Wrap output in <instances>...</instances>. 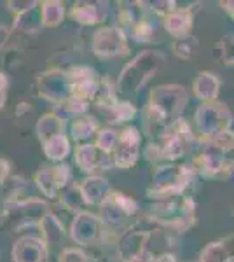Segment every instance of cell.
I'll return each instance as SVG.
<instances>
[{"mask_svg":"<svg viewBox=\"0 0 234 262\" xmlns=\"http://www.w3.org/2000/svg\"><path fill=\"white\" fill-rule=\"evenodd\" d=\"M190 25H193V16L189 11H175L169 12L164 18V27L172 35L178 37V39H184L189 32Z\"/></svg>","mask_w":234,"mask_h":262,"instance_id":"2e32d148","label":"cell"},{"mask_svg":"<svg viewBox=\"0 0 234 262\" xmlns=\"http://www.w3.org/2000/svg\"><path fill=\"white\" fill-rule=\"evenodd\" d=\"M39 91L51 101L63 103L72 96L69 74H63L61 70H49L39 77Z\"/></svg>","mask_w":234,"mask_h":262,"instance_id":"8992f818","label":"cell"},{"mask_svg":"<svg viewBox=\"0 0 234 262\" xmlns=\"http://www.w3.org/2000/svg\"><path fill=\"white\" fill-rule=\"evenodd\" d=\"M9 170H11L9 163H7L6 159H0V184H2V182L7 179V175H9Z\"/></svg>","mask_w":234,"mask_h":262,"instance_id":"4dcf8cb0","label":"cell"},{"mask_svg":"<svg viewBox=\"0 0 234 262\" xmlns=\"http://www.w3.org/2000/svg\"><path fill=\"white\" fill-rule=\"evenodd\" d=\"M219 79L214 74H208V72H203L194 82V91L201 100H214L217 93H219Z\"/></svg>","mask_w":234,"mask_h":262,"instance_id":"d6986e66","label":"cell"},{"mask_svg":"<svg viewBox=\"0 0 234 262\" xmlns=\"http://www.w3.org/2000/svg\"><path fill=\"white\" fill-rule=\"evenodd\" d=\"M65 9L61 2H44L42 4V23L48 27H54L63 19Z\"/></svg>","mask_w":234,"mask_h":262,"instance_id":"603a6c76","label":"cell"},{"mask_svg":"<svg viewBox=\"0 0 234 262\" xmlns=\"http://www.w3.org/2000/svg\"><path fill=\"white\" fill-rule=\"evenodd\" d=\"M187 103V93L180 86H161L151 96V117L157 124L169 126Z\"/></svg>","mask_w":234,"mask_h":262,"instance_id":"6da1fadb","label":"cell"},{"mask_svg":"<svg viewBox=\"0 0 234 262\" xmlns=\"http://www.w3.org/2000/svg\"><path fill=\"white\" fill-rule=\"evenodd\" d=\"M190 140H193L190 129L187 128V124L184 121L177 119L164 129L163 143H161L159 147L156 145L157 154H159V158L177 159V158H180V156H184V152L187 150V145H189Z\"/></svg>","mask_w":234,"mask_h":262,"instance_id":"5b68a950","label":"cell"},{"mask_svg":"<svg viewBox=\"0 0 234 262\" xmlns=\"http://www.w3.org/2000/svg\"><path fill=\"white\" fill-rule=\"evenodd\" d=\"M93 49H95L98 56H103V58L119 56V54L127 51L126 35L119 28H101L95 35Z\"/></svg>","mask_w":234,"mask_h":262,"instance_id":"52a82bcc","label":"cell"},{"mask_svg":"<svg viewBox=\"0 0 234 262\" xmlns=\"http://www.w3.org/2000/svg\"><path fill=\"white\" fill-rule=\"evenodd\" d=\"M148 232H130L119 243V255L124 262H143L145 260V245Z\"/></svg>","mask_w":234,"mask_h":262,"instance_id":"7c38bea8","label":"cell"},{"mask_svg":"<svg viewBox=\"0 0 234 262\" xmlns=\"http://www.w3.org/2000/svg\"><path fill=\"white\" fill-rule=\"evenodd\" d=\"M37 185H39V189L42 192L46 194V196L49 198H54L59 189L58 182H56V177H54V171L53 168H44V170H40L37 173Z\"/></svg>","mask_w":234,"mask_h":262,"instance_id":"7402d4cb","label":"cell"},{"mask_svg":"<svg viewBox=\"0 0 234 262\" xmlns=\"http://www.w3.org/2000/svg\"><path fill=\"white\" fill-rule=\"evenodd\" d=\"M42 7H39V4L35 2V6L30 7L25 12L18 14L16 18V28L23 32H35L42 27Z\"/></svg>","mask_w":234,"mask_h":262,"instance_id":"ffe728a7","label":"cell"},{"mask_svg":"<svg viewBox=\"0 0 234 262\" xmlns=\"http://www.w3.org/2000/svg\"><path fill=\"white\" fill-rule=\"evenodd\" d=\"M109 121L121 122V121H130L135 116V108L131 107V103H116L114 107L107 108Z\"/></svg>","mask_w":234,"mask_h":262,"instance_id":"4316f807","label":"cell"},{"mask_svg":"<svg viewBox=\"0 0 234 262\" xmlns=\"http://www.w3.org/2000/svg\"><path fill=\"white\" fill-rule=\"evenodd\" d=\"M135 212H137L135 201L119 192H110V196L101 203V219L110 226L112 224L117 226V224L124 222V219H127Z\"/></svg>","mask_w":234,"mask_h":262,"instance_id":"9c48e42d","label":"cell"},{"mask_svg":"<svg viewBox=\"0 0 234 262\" xmlns=\"http://www.w3.org/2000/svg\"><path fill=\"white\" fill-rule=\"evenodd\" d=\"M222 6H225V9L234 16V2H225V4H222Z\"/></svg>","mask_w":234,"mask_h":262,"instance_id":"836d02e7","label":"cell"},{"mask_svg":"<svg viewBox=\"0 0 234 262\" xmlns=\"http://www.w3.org/2000/svg\"><path fill=\"white\" fill-rule=\"evenodd\" d=\"M190 177H193V171L187 166H177V164L163 166L156 171L152 179V192L157 196H175L184 191Z\"/></svg>","mask_w":234,"mask_h":262,"instance_id":"277c9868","label":"cell"},{"mask_svg":"<svg viewBox=\"0 0 234 262\" xmlns=\"http://www.w3.org/2000/svg\"><path fill=\"white\" fill-rule=\"evenodd\" d=\"M107 4L103 2H77L72 11V16L82 25H93L103 21L107 16Z\"/></svg>","mask_w":234,"mask_h":262,"instance_id":"9a60e30c","label":"cell"},{"mask_svg":"<svg viewBox=\"0 0 234 262\" xmlns=\"http://www.w3.org/2000/svg\"><path fill=\"white\" fill-rule=\"evenodd\" d=\"M6 95H7V77L4 74H0V108L4 107Z\"/></svg>","mask_w":234,"mask_h":262,"instance_id":"f546056e","label":"cell"},{"mask_svg":"<svg viewBox=\"0 0 234 262\" xmlns=\"http://www.w3.org/2000/svg\"><path fill=\"white\" fill-rule=\"evenodd\" d=\"M44 152L49 159L53 161H61L67 158V154L70 152V143L69 138L65 135H58V137L51 138L49 142L44 143Z\"/></svg>","mask_w":234,"mask_h":262,"instance_id":"44dd1931","label":"cell"},{"mask_svg":"<svg viewBox=\"0 0 234 262\" xmlns=\"http://www.w3.org/2000/svg\"><path fill=\"white\" fill-rule=\"evenodd\" d=\"M208 143L217 147V149L224 150V152L231 150V149H234V133L227 129V131H224V133L217 135L214 138H208Z\"/></svg>","mask_w":234,"mask_h":262,"instance_id":"83f0119b","label":"cell"},{"mask_svg":"<svg viewBox=\"0 0 234 262\" xmlns=\"http://www.w3.org/2000/svg\"><path fill=\"white\" fill-rule=\"evenodd\" d=\"M229 260H231V257H229V252L224 247V243L208 245L201 253V262H229Z\"/></svg>","mask_w":234,"mask_h":262,"instance_id":"cb8c5ba5","label":"cell"},{"mask_svg":"<svg viewBox=\"0 0 234 262\" xmlns=\"http://www.w3.org/2000/svg\"><path fill=\"white\" fill-rule=\"evenodd\" d=\"M63 131H65V122L61 117L53 116V114L40 117V121L37 122V135H39L42 143L49 142L51 138L58 137V135H63Z\"/></svg>","mask_w":234,"mask_h":262,"instance_id":"e0dca14e","label":"cell"},{"mask_svg":"<svg viewBox=\"0 0 234 262\" xmlns=\"http://www.w3.org/2000/svg\"><path fill=\"white\" fill-rule=\"evenodd\" d=\"M12 262H48L46 242L35 236H25L12 247Z\"/></svg>","mask_w":234,"mask_h":262,"instance_id":"8fae6325","label":"cell"},{"mask_svg":"<svg viewBox=\"0 0 234 262\" xmlns=\"http://www.w3.org/2000/svg\"><path fill=\"white\" fill-rule=\"evenodd\" d=\"M101 154H105V152L98 150L96 147H93V145H80L77 152H75V158H77V163L82 170L95 171L96 168L103 166V163H101Z\"/></svg>","mask_w":234,"mask_h":262,"instance_id":"ac0fdd59","label":"cell"},{"mask_svg":"<svg viewBox=\"0 0 234 262\" xmlns=\"http://www.w3.org/2000/svg\"><path fill=\"white\" fill-rule=\"evenodd\" d=\"M227 166V159L224 156V150L217 149V147L208 143L206 150L201 156H198L196 159V168L199 173H205V175H220L222 171H225Z\"/></svg>","mask_w":234,"mask_h":262,"instance_id":"5bb4252c","label":"cell"},{"mask_svg":"<svg viewBox=\"0 0 234 262\" xmlns=\"http://www.w3.org/2000/svg\"><path fill=\"white\" fill-rule=\"evenodd\" d=\"M70 236L79 245H95L101 236V221L91 213H79L70 227Z\"/></svg>","mask_w":234,"mask_h":262,"instance_id":"30bf717a","label":"cell"},{"mask_svg":"<svg viewBox=\"0 0 234 262\" xmlns=\"http://www.w3.org/2000/svg\"><path fill=\"white\" fill-rule=\"evenodd\" d=\"M114 152V163L121 168H130L137 163L140 154V133L135 128H127L119 135V142Z\"/></svg>","mask_w":234,"mask_h":262,"instance_id":"ba28073f","label":"cell"},{"mask_svg":"<svg viewBox=\"0 0 234 262\" xmlns=\"http://www.w3.org/2000/svg\"><path fill=\"white\" fill-rule=\"evenodd\" d=\"M154 262H175V259H173L172 255H161V257H157Z\"/></svg>","mask_w":234,"mask_h":262,"instance_id":"d6a6232c","label":"cell"},{"mask_svg":"<svg viewBox=\"0 0 234 262\" xmlns=\"http://www.w3.org/2000/svg\"><path fill=\"white\" fill-rule=\"evenodd\" d=\"M96 128L98 124L93 121V117H80V119L74 121V124H72V137L77 138V140L88 138Z\"/></svg>","mask_w":234,"mask_h":262,"instance_id":"d4e9b609","label":"cell"},{"mask_svg":"<svg viewBox=\"0 0 234 262\" xmlns=\"http://www.w3.org/2000/svg\"><path fill=\"white\" fill-rule=\"evenodd\" d=\"M163 60V54L156 53V51L142 53L122 70L117 82V90L121 93H135L138 88L143 86V82L151 79L152 74H156Z\"/></svg>","mask_w":234,"mask_h":262,"instance_id":"7a4b0ae2","label":"cell"},{"mask_svg":"<svg viewBox=\"0 0 234 262\" xmlns=\"http://www.w3.org/2000/svg\"><path fill=\"white\" fill-rule=\"evenodd\" d=\"M196 124H198L199 133H203V137L208 140V138H214L229 129L231 114L227 112L224 105L208 101L196 112Z\"/></svg>","mask_w":234,"mask_h":262,"instance_id":"3957f363","label":"cell"},{"mask_svg":"<svg viewBox=\"0 0 234 262\" xmlns=\"http://www.w3.org/2000/svg\"><path fill=\"white\" fill-rule=\"evenodd\" d=\"M7 39H9V30L6 27H0V49L6 46Z\"/></svg>","mask_w":234,"mask_h":262,"instance_id":"1f68e13d","label":"cell"},{"mask_svg":"<svg viewBox=\"0 0 234 262\" xmlns=\"http://www.w3.org/2000/svg\"><path fill=\"white\" fill-rule=\"evenodd\" d=\"M59 262H86V255H84V252L77 250V248H67L59 255Z\"/></svg>","mask_w":234,"mask_h":262,"instance_id":"f1b7e54d","label":"cell"},{"mask_svg":"<svg viewBox=\"0 0 234 262\" xmlns=\"http://www.w3.org/2000/svg\"><path fill=\"white\" fill-rule=\"evenodd\" d=\"M80 196H82L84 203L88 205H98V203H103L110 196V185L107 179L100 175H91L84 180V184L80 185Z\"/></svg>","mask_w":234,"mask_h":262,"instance_id":"4fadbf2b","label":"cell"},{"mask_svg":"<svg viewBox=\"0 0 234 262\" xmlns=\"http://www.w3.org/2000/svg\"><path fill=\"white\" fill-rule=\"evenodd\" d=\"M119 142V133L114 129H101L100 133H98V140H96V149L101 150V152H112L116 149Z\"/></svg>","mask_w":234,"mask_h":262,"instance_id":"484cf974","label":"cell"}]
</instances>
